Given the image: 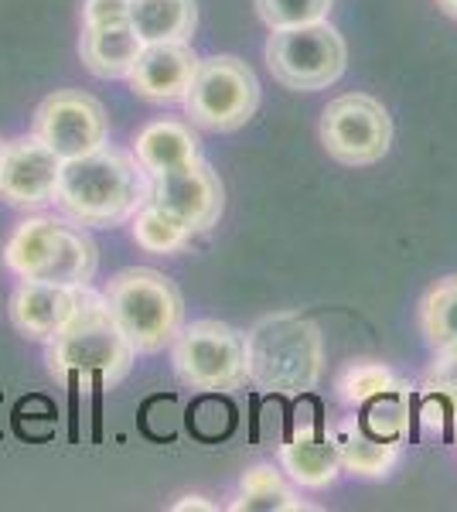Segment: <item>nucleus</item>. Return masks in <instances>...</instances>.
Here are the masks:
<instances>
[{
  "label": "nucleus",
  "mask_w": 457,
  "mask_h": 512,
  "mask_svg": "<svg viewBox=\"0 0 457 512\" xmlns=\"http://www.w3.org/2000/svg\"><path fill=\"white\" fill-rule=\"evenodd\" d=\"M195 127L212 134H232L253 120L260 106V79L236 55H212L198 62L188 96L181 99Z\"/></svg>",
  "instance_id": "6"
},
{
  "label": "nucleus",
  "mask_w": 457,
  "mask_h": 512,
  "mask_svg": "<svg viewBox=\"0 0 457 512\" xmlns=\"http://www.w3.org/2000/svg\"><path fill=\"white\" fill-rule=\"evenodd\" d=\"M106 311L140 355L164 352L185 325V301L171 277L151 267H127L103 287Z\"/></svg>",
  "instance_id": "5"
},
{
  "label": "nucleus",
  "mask_w": 457,
  "mask_h": 512,
  "mask_svg": "<svg viewBox=\"0 0 457 512\" xmlns=\"http://www.w3.org/2000/svg\"><path fill=\"white\" fill-rule=\"evenodd\" d=\"M147 202V175L134 154L116 147H99L86 158L62 164L55 188V205L65 219L82 229H110L134 219Z\"/></svg>",
  "instance_id": "1"
},
{
  "label": "nucleus",
  "mask_w": 457,
  "mask_h": 512,
  "mask_svg": "<svg viewBox=\"0 0 457 512\" xmlns=\"http://www.w3.org/2000/svg\"><path fill=\"white\" fill-rule=\"evenodd\" d=\"M62 158L38 134L7 140L4 168H0V198L14 209H45L55 202Z\"/></svg>",
  "instance_id": "13"
},
{
  "label": "nucleus",
  "mask_w": 457,
  "mask_h": 512,
  "mask_svg": "<svg viewBox=\"0 0 457 512\" xmlns=\"http://www.w3.org/2000/svg\"><path fill=\"white\" fill-rule=\"evenodd\" d=\"M188 427L198 441H222L236 431V407L226 400V393H202L188 410Z\"/></svg>",
  "instance_id": "26"
},
{
  "label": "nucleus",
  "mask_w": 457,
  "mask_h": 512,
  "mask_svg": "<svg viewBox=\"0 0 457 512\" xmlns=\"http://www.w3.org/2000/svg\"><path fill=\"white\" fill-rule=\"evenodd\" d=\"M4 267L21 280L89 287L99 267V250L76 222L31 216L18 222L4 243Z\"/></svg>",
  "instance_id": "4"
},
{
  "label": "nucleus",
  "mask_w": 457,
  "mask_h": 512,
  "mask_svg": "<svg viewBox=\"0 0 457 512\" xmlns=\"http://www.w3.org/2000/svg\"><path fill=\"white\" fill-rule=\"evenodd\" d=\"M140 48H144V41L130 28V21L82 28V38H79L82 65H86L96 79H127Z\"/></svg>",
  "instance_id": "18"
},
{
  "label": "nucleus",
  "mask_w": 457,
  "mask_h": 512,
  "mask_svg": "<svg viewBox=\"0 0 457 512\" xmlns=\"http://www.w3.org/2000/svg\"><path fill=\"white\" fill-rule=\"evenodd\" d=\"M134 359V345L116 328L103 294L93 287H86L69 325L48 342V373L69 386H79V379H93L96 390L116 386L130 373Z\"/></svg>",
  "instance_id": "3"
},
{
  "label": "nucleus",
  "mask_w": 457,
  "mask_h": 512,
  "mask_svg": "<svg viewBox=\"0 0 457 512\" xmlns=\"http://www.w3.org/2000/svg\"><path fill=\"white\" fill-rule=\"evenodd\" d=\"M134 158L147 178L168 175V171L185 168L195 158H202L198 154V134L191 130V123L181 120H151L147 127L137 130Z\"/></svg>",
  "instance_id": "17"
},
{
  "label": "nucleus",
  "mask_w": 457,
  "mask_h": 512,
  "mask_svg": "<svg viewBox=\"0 0 457 512\" xmlns=\"http://www.w3.org/2000/svg\"><path fill=\"white\" fill-rule=\"evenodd\" d=\"M328 437H331V444H335L342 472L355 478H386L400 465L403 441H389V437L365 431L359 417H345V420L328 424Z\"/></svg>",
  "instance_id": "16"
},
{
  "label": "nucleus",
  "mask_w": 457,
  "mask_h": 512,
  "mask_svg": "<svg viewBox=\"0 0 457 512\" xmlns=\"http://www.w3.org/2000/svg\"><path fill=\"white\" fill-rule=\"evenodd\" d=\"M267 65L284 89L318 93L345 76L348 48L338 28H331L328 21L301 24V28L270 31Z\"/></svg>",
  "instance_id": "8"
},
{
  "label": "nucleus",
  "mask_w": 457,
  "mask_h": 512,
  "mask_svg": "<svg viewBox=\"0 0 457 512\" xmlns=\"http://www.w3.org/2000/svg\"><path fill=\"white\" fill-rule=\"evenodd\" d=\"M171 366L181 386L195 393H232L246 383L243 335L226 321L202 318L181 325L171 342Z\"/></svg>",
  "instance_id": "7"
},
{
  "label": "nucleus",
  "mask_w": 457,
  "mask_h": 512,
  "mask_svg": "<svg viewBox=\"0 0 457 512\" xmlns=\"http://www.w3.org/2000/svg\"><path fill=\"white\" fill-rule=\"evenodd\" d=\"M236 512H297L307 509L297 492L284 482V475L270 465H253L239 478V492L232 502Z\"/></svg>",
  "instance_id": "20"
},
{
  "label": "nucleus",
  "mask_w": 457,
  "mask_h": 512,
  "mask_svg": "<svg viewBox=\"0 0 457 512\" xmlns=\"http://www.w3.org/2000/svg\"><path fill=\"white\" fill-rule=\"evenodd\" d=\"M246 383L267 396H301L324 376L321 328L297 311L260 318L243 335Z\"/></svg>",
  "instance_id": "2"
},
{
  "label": "nucleus",
  "mask_w": 457,
  "mask_h": 512,
  "mask_svg": "<svg viewBox=\"0 0 457 512\" xmlns=\"http://www.w3.org/2000/svg\"><path fill=\"white\" fill-rule=\"evenodd\" d=\"M420 332L434 352H457V277L437 280L420 301Z\"/></svg>",
  "instance_id": "21"
},
{
  "label": "nucleus",
  "mask_w": 457,
  "mask_h": 512,
  "mask_svg": "<svg viewBox=\"0 0 457 512\" xmlns=\"http://www.w3.org/2000/svg\"><path fill=\"white\" fill-rule=\"evenodd\" d=\"M335 0H256V14L270 31L328 21Z\"/></svg>",
  "instance_id": "25"
},
{
  "label": "nucleus",
  "mask_w": 457,
  "mask_h": 512,
  "mask_svg": "<svg viewBox=\"0 0 457 512\" xmlns=\"http://www.w3.org/2000/svg\"><path fill=\"white\" fill-rule=\"evenodd\" d=\"M147 202L174 216L195 236L219 222L222 209H226V188H222L219 171H212L209 161L195 158L185 168L147 178Z\"/></svg>",
  "instance_id": "11"
},
{
  "label": "nucleus",
  "mask_w": 457,
  "mask_h": 512,
  "mask_svg": "<svg viewBox=\"0 0 457 512\" xmlns=\"http://www.w3.org/2000/svg\"><path fill=\"white\" fill-rule=\"evenodd\" d=\"M86 287L41 284V280H21L11 294V325L31 342H52L79 311Z\"/></svg>",
  "instance_id": "15"
},
{
  "label": "nucleus",
  "mask_w": 457,
  "mask_h": 512,
  "mask_svg": "<svg viewBox=\"0 0 457 512\" xmlns=\"http://www.w3.org/2000/svg\"><path fill=\"white\" fill-rule=\"evenodd\" d=\"M188 239H191L188 229L174 216H168L164 209H157L154 202H144L134 212V243L144 253H154V256L181 253L188 246Z\"/></svg>",
  "instance_id": "22"
},
{
  "label": "nucleus",
  "mask_w": 457,
  "mask_h": 512,
  "mask_svg": "<svg viewBox=\"0 0 457 512\" xmlns=\"http://www.w3.org/2000/svg\"><path fill=\"white\" fill-rule=\"evenodd\" d=\"M171 509H215L212 502H202V495H185V502H174Z\"/></svg>",
  "instance_id": "29"
},
{
  "label": "nucleus",
  "mask_w": 457,
  "mask_h": 512,
  "mask_svg": "<svg viewBox=\"0 0 457 512\" xmlns=\"http://www.w3.org/2000/svg\"><path fill=\"white\" fill-rule=\"evenodd\" d=\"M396 386H403V383L396 379V373L386 366V362L359 359V362H352V366L342 369V376H338L335 390H338V400H342L345 407L359 410L369 400H376V396L396 390Z\"/></svg>",
  "instance_id": "23"
},
{
  "label": "nucleus",
  "mask_w": 457,
  "mask_h": 512,
  "mask_svg": "<svg viewBox=\"0 0 457 512\" xmlns=\"http://www.w3.org/2000/svg\"><path fill=\"white\" fill-rule=\"evenodd\" d=\"M4 154H7V140L0 137V168H4Z\"/></svg>",
  "instance_id": "31"
},
{
  "label": "nucleus",
  "mask_w": 457,
  "mask_h": 512,
  "mask_svg": "<svg viewBox=\"0 0 457 512\" xmlns=\"http://www.w3.org/2000/svg\"><path fill=\"white\" fill-rule=\"evenodd\" d=\"M127 21L144 45L191 41L198 28V4L195 0H130Z\"/></svg>",
  "instance_id": "19"
},
{
  "label": "nucleus",
  "mask_w": 457,
  "mask_h": 512,
  "mask_svg": "<svg viewBox=\"0 0 457 512\" xmlns=\"http://www.w3.org/2000/svg\"><path fill=\"white\" fill-rule=\"evenodd\" d=\"M198 55L191 41H151L140 48L134 69H130V89L147 103H181L198 72Z\"/></svg>",
  "instance_id": "14"
},
{
  "label": "nucleus",
  "mask_w": 457,
  "mask_h": 512,
  "mask_svg": "<svg viewBox=\"0 0 457 512\" xmlns=\"http://www.w3.org/2000/svg\"><path fill=\"white\" fill-rule=\"evenodd\" d=\"M321 144L328 158L348 168H365L389 154L393 120L389 110L369 93L335 96L321 113Z\"/></svg>",
  "instance_id": "9"
},
{
  "label": "nucleus",
  "mask_w": 457,
  "mask_h": 512,
  "mask_svg": "<svg viewBox=\"0 0 457 512\" xmlns=\"http://www.w3.org/2000/svg\"><path fill=\"white\" fill-rule=\"evenodd\" d=\"M423 390L444 400L457 420V352H434V362L423 376Z\"/></svg>",
  "instance_id": "27"
},
{
  "label": "nucleus",
  "mask_w": 457,
  "mask_h": 512,
  "mask_svg": "<svg viewBox=\"0 0 457 512\" xmlns=\"http://www.w3.org/2000/svg\"><path fill=\"white\" fill-rule=\"evenodd\" d=\"M35 134L62 161L86 158L106 147L110 140V117L96 96L82 89H55L35 110Z\"/></svg>",
  "instance_id": "10"
},
{
  "label": "nucleus",
  "mask_w": 457,
  "mask_h": 512,
  "mask_svg": "<svg viewBox=\"0 0 457 512\" xmlns=\"http://www.w3.org/2000/svg\"><path fill=\"white\" fill-rule=\"evenodd\" d=\"M413 396L406 386H396V390L376 396V400H369L362 410V427L379 437H389V441H406V434H410V417H413Z\"/></svg>",
  "instance_id": "24"
},
{
  "label": "nucleus",
  "mask_w": 457,
  "mask_h": 512,
  "mask_svg": "<svg viewBox=\"0 0 457 512\" xmlns=\"http://www.w3.org/2000/svg\"><path fill=\"white\" fill-rule=\"evenodd\" d=\"M294 431L280 441V465L301 489H328L342 475L335 444L328 437V420L321 414V403L311 393H301V407L294 414Z\"/></svg>",
  "instance_id": "12"
},
{
  "label": "nucleus",
  "mask_w": 457,
  "mask_h": 512,
  "mask_svg": "<svg viewBox=\"0 0 457 512\" xmlns=\"http://www.w3.org/2000/svg\"><path fill=\"white\" fill-rule=\"evenodd\" d=\"M127 7L130 0H82V28L127 21Z\"/></svg>",
  "instance_id": "28"
},
{
  "label": "nucleus",
  "mask_w": 457,
  "mask_h": 512,
  "mask_svg": "<svg viewBox=\"0 0 457 512\" xmlns=\"http://www.w3.org/2000/svg\"><path fill=\"white\" fill-rule=\"evenodd\" d=\"M437 7L447 14V18H454V21H457V0H437Z\"/></svg>",
  "instance_id": "30"
}]
</instances>
